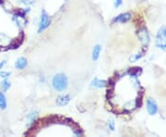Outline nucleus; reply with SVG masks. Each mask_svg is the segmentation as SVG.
I'll return each instance as SVG.
<instances>
[{
    "instance_id": "obj_2",
    "label": "nucleus",
    "mask_w": 166,
    "mask_h": 137,
    "mask_svg": "<svg viewBox=\"0 0 166 137\" xmlns=\"http://www.w3.org/2000/svg\"><path fill=\"white\" fill-rule=\"evenodd\" d=\"M156 46L166 51V27H161L156 36Z\"/></svg>"
},
{
    "instance_id": "obj_15",
    "label": "nucleus",
    "mask_w": 166,
    "mask_h": 137,
    "mask_svg": "<svg viewBox=\"0 0 166 137\" xmlns=\"http://www.w3.org/2000/svg\"><path fill=\"white\" fill-rule=\"evenodd\" d=\"M36 116H37V112H36V111L31 112V113L29 116H28V119H29V120H30V122H31V123H32V122H35Z\"/></svg>"
},
{
    "instance_id": "obj_21",
    "label": "nucleus",
    "mask_w": 166,
    "mask_h": 137,
    "mask_svg": "<svg viewBox=\"0 0 166 137\" xmlns=\"http://www.w3.org/2000/svg\"><path fill=\"white\" fill-rule=\"evenodd\" d=\"M4 4V0H0V5H3Z\"/></svg>"
},
{
    "instance_id": "obj_3",
    "label": "nucleus",
    "mask_w": 166,
    "mask_h": 137,
    "mask_svg": "<svg viewBox=\"0 0 166 137\" xmlns=\"http://www.w3.org/2000/svg\"><path fill=\"white\" fill-rule=\"evenodd\" d=\"M51 23V19L48 16V14L46 13L45 10L42 11L41 14V19H40V22H39V26H38V33H42L45 29H47L49 27Z\"/></svg>"
},
{
    "instance_id": "obj_16",
    "label": "nucleus",
    "mask_w": 166,
    "mask_h": 137,
    "mask_svg": "<svg viewBox=\"0 0 166 137\" xmlns=\"http://www.w3.org/2000/svg\"><path fill=\"white\" fill-rule=\"evenodd\" d=\"M10 72L9 71H0V77L2 78H7L10 76Z\"/></svg>"
},
{
    "instance_id": "obj_14",
    "label": "nucleus",
    "mask_w": 166,
    "mask_h": 137,
    "mask_svg": "<svg viewBox=\"0 0 166 137\" xmlns=\"http://www.w3.org/2000/svg\"><path fill=\"white\" fill-rule=\"evenodd\" d=\"M144 53H145V51H142V52H141V53H139V54L133 55V57H131L130 58H129V60H130L131 62H135V61H137V60H139V59H140L141 58H142Z\"/></svg>"
},
{
    "instance_id": "obj_7",
    "label": "nucleus",
    "mask_w": 166,
    "mask_h": 137,
    "mask_svg": "<svg viewBox=\"0 0 166 137\" xmlns=\"http://www.w3.org/2000/svg\"><path fill=\"white\" fill-rule=\"evenodd\" d=\"M70 101V96L68 95H60L56 98V104L58 105L59 107H65L69 103Z\"/></svg>"
},
{
    "instance_id": "obj_19",
    "label": "nucleus",
    "mask_w": 166,
    "mask_h": 137,
    "mask_svg": "<svg viewBox=\"0 0 166 137\" xmlns=\"http://www.w3.org/2000/svg\"><path fill=\"white\" fill-rule=\"evenodd\" d=\"M114 2H115V7H119L121 5H122L123 0H114Z\"/></svg>"
},
{
    "instance_id": "obj_13",
    "label": "nucleus",
    "mask_w": 166,
    "mask_h": 137,
    "mask_svg": "<svg viewBox=\"0 0 166 137\" xmlns=\"http://www.w3.org/2000/svg\"><path fill=\"white\" fill-rule=\"evenodd\" d=\"M7 106V103L6 96L4 95L2 92H0V108L1 109H6Z\"/></svg>"
},
{
    "instance_id": "obj_12",
    "label": "nucleus",
    "mask_w": 166,
    "mask_h": 137,
    "mask_svg": "<svg viewBox=\"0 0 166 137\" xmlns=\"http://www.w3.org/2000/svg\"><path fill=\"white\" fill-rule=\"evenodd\" d=\"M10 86H11V83H10V82L9 81V79H7V78H4V80L1 82V88H2V90L4 92H6V91H7V90L9 89Z\"/></svg>"
},
{
    "instance_id": "obj_5",
    "label": "nucleus",
    "mask_w": 166,
    "mask_h": 137,
    "mask_svg": "<svg viewBox=\"0 0 166 137\" xmlns=\"http://www.w3.org/2000/svg\"><path fill=\"white\" fill-rule=\"evenodd\" d=\"M137 35H139V38L141 42H142L144 45L147 46L149 42V33L147 29H145V28H142L141 30H139V34H137Z\"/></svg>"
},
{
    "instance_id": "obj_4",
    "label": "nucleus",
    "mask_w": 166,
    "mask_h": 137,
    "mask_svg": "<svg viewBox=\"0 0 166 137\" xmlns=\"http://www.w3.org/2000/svg\"><path fill=\"white\" fill-rule=\"evenodd\" d=\"M147 110L149 115H155L158 112L157 103L151 98L147 99Z\"/></svg>"
},
{
    "instance_id": "obj_17",
    "label": "nucleus",
    "mask_w": 166,
    "mask_h": 137,
    "mask_svg": "<svg viewBox=\"0 0 166 137\" xmlns=\"http://www.w3.org/2000/svg\"><path fill=\"white\" fill-rule=\"evenodd\" d=\"M108 125H109V129H110L111 131H114L115 130V122H114V120H109Z\"/></svg>"
},
{
    "instance_id": "obj_8",
    "label": "nucleus",
    "mask_w": 166,
    "mask_h": 137,
    "mask_svg": "<svg viewBox=\"0 0 166 137\" xmlns=\"http://www.w3.org/2000/svg\"><path fill=\"white\" fill-rule=\"evenodd\" d=\"M27 66H28V61H27V59L25 58H23V57L19 58L15 62V68H17V70H19V71L24 70V68H25Z\"/></svg>"
},
{
    "instance_id": "obj_6",
    "label": "nucleus",
    "mask_w": 166,
    "mask_h": 137,
    "mask_svg": "<svg viewBox=\"0 0 166 137\" xmlns=\"http://www.w3.org/2000/svg\"><path fill=\"white\" fill-rule=\"evenodd\" d=\"M131 19V14L127 12V13H122L118 15L117 17H115L113 21V23L115 22H120V23H125V22H127L128 21Z\"/></svg>"
},
{
    "instance_id": "obj_1",
    "label": "nucleus",
    "mask_w": 166,
    "mask_h": 137,
    "mask_svg": "<svg viewBox=\"0 0 166 137\" xmlns=\"http://www.w3.org/2000/svg\"><path fill=\"white\" fill-rule=\"evenodd\" d=\"M52 85L54 87V89L57 92H62L64 90H66L68 85L67 77L63 73L56 74L55 77L53 78Z\"/></svg>"
},
{
    "instance_id": "obj_10",
    "label": "nucleus",
    "mask_w": 166,
    "mask_h": 137,
    "mask_svg": "<svg viewBox=\"0 0 166 137\" xmlns=\"http://www.w3.org/2000/svg\"><path fill=\"white\" fill-rule=\"evenodd\" d=\"M101 51H102V46L100 45H96L93 48V50H92V60L93 61H97L98 60Z\"/></svg>"
},
{
    "instance_id": "obj_20",
    "label": "nucleus",
    "mask_w": 166,
    "mask_h": 137,
    "mask_svg": "<svg viewBox=\"0 0 166 137\" xmlns=\"http://www.w3.org/2000/svg\"><path fill=\"white\" fill-rule=\"evenodd\" d=\"M6 64H7L6 60H3V61H1V63H0V70H1V68L6 65Z\"/></svg>"
},
{
    "instance_id": "obj_18",
    "label": "nucleus",
    "mask_w": 166,
    "mask_h": 137,
    "mask_svg": "<svg viewBox=\"0 0 166 137\" xmlns=\"http://www.w3.org/2000/svg\"><path fill=\"white\" fill-rule=\"evenodd\" d=\"M19 2H21L22 4H24V5H32V4L34 3L33 0H21Z\"/></svg>"
},
{
    "instance_id": "obj_11",
    "label": "nucleus",
    "mask_w": 166,
    "mask_h": 137,
    "mask_svg": "<svg viewBox=\"0 0 166 137\" xmlns=\"http://www.w3.org/2000/svg\"><path fill=\"white\" fill-rule=\"evenodd\" d=\"M128 73H129V75L131 76V77L136 78L141 73V68L136 67V68H129Z\"/></svg>"
},
{
    "instance_id": "obj_9",
    "label": "nucleus",
    "mask_w": 166,
    "mask_h": 137,
    "mask_svg": "<svg viewBox=\"0 0 166 137\" xmlns=\"http://www.w3.org/2000/svg\"><path fill=\"white\" fill-rule=\"evenodd\" d=\"M107 85V82L106 81H102L95 78L94 80H92V82L91 83V87H96V88H103L104 86Z\"/></svg>"
}]
</instances>
